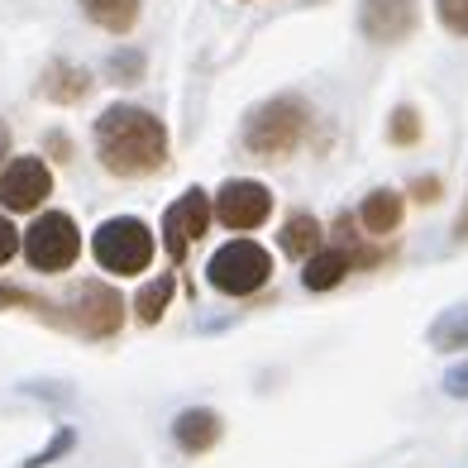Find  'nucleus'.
<instances>
[{"instance_id":"f257e3e1","label":"nucleus","mask_w":468,"mask_h":468,"mask_svg":"<svg viewBox=\"0 0 468 468\" xmlns=\"http://www.w3.org/2000/svg\"><path fill=\"white\" fill-rule=\"evenodd\" d=\"M96 154L105 173L115 177H148L167 163V130L158 115L139 105H111L96 120Z\"/></svg>"},{"instance_id":"f03ea898","label":"nucleus","mask_w":468,"mask_h":468,"mask_svg":"<svg viewBox=\"0 0 468 468\" xmlns=\"http://www.w3.org/2000/svg\"><path fill=\"white\" fill-rule=\"evenodd\" d=\"M311 130V105L302 96H272L244 115V148L259 158H287Z\"/></svg>"},{"instance_id":"7ed1b4c3","label":"nucleus","mask_w":468,"mask_h":468,"mask_svg":"<svg viewBox=\"0 0 468 468\" xmlns=\"http://www.w3.org/2000/svg\"><path fill=\"white\" fill-rule=\"evenodd\" d=\"M91 253L105 272H120V278H130V272H144L154 263V229H148L139 216H111L96 234H91Z\"/></svg>"},{"instance_id":"20e7f679","label":"nucleus","mask_w":468,"mask_h":468,"mask_svg":"<svg viewBox=\"0 0 468 468\" xmlns=\"http://www.w3.org/2000/svg\"><path fill=\"white\" fill-rule=\"evenodd\" d=\"M206 278L225 296H253L272 278V253L263 244H253V239H229L225 249L210 253Z\"/></svg>"},{"instance_id":"39448f33","label":"nucleus","mask_w":468,"mask_h":468,"mask_svg":"<svg viewBox=\"0 0 468 468\" xmlns=\"http://www.w3.org/2000/svg\"><path fill=\"white\" fill-rule=\"evenodd\" d=\"M81 253V234L72 225V216L62 210H44L29 229H25V259L38 272H68Z\"/></svg>"},{"instance_id":"423d86ee","label":"nucleus","mask_w":468,"mask_h":468,"mask_svg":"<svg viewBox=\"0 0 468 468\" xmlns=\"http://www.w3.org/2000/svg\"><path fill=\"white\" fill-rule=\"evenodd\" d=\"M210 216H216V201H210L201 186L182 191V197L167 206V216H163V249H167V259L182 263V259H186V249L206 234Z\"/></svg>"},{"instance_id":"0eeeda50","label":"nucleus","mask_w":468,"mask_h":468,"mask_svg":"<svg viewBox=\"0 0 468 468\" xmlns=\"http://www.w3.org/2000/svg\"><path fill=\"white\" fill-rule=\"evenodd\" d=\"M72 325L81 335H91V339H111L120 335L124 325V302H120V292L115 287H105V282H81L72 292Z\"/></svg>"},{"instance_id":"6e6552de","label":"nucleus","mask_w":468,"mask_h":468,"mask_svg":"<svg viewBox=\"0 0 468 468\" xmlns=\"http://www.w3.org/2000/svg\"><path fill=\"white\" fill-rule=\"evenodd\" d=\"M216 216L229 229H259L272 216V191L263 182H253V177H229L216 191Z\"/></svg>"},{"instance_id":"1a4fd4ad","label":"nucleus","mask_w":468,"mask_h":468,"mask_svg":"<svg viewBox=\"0 0 468 468\" xmlns=\"http://www.w3.org/2000/svg\"><path fill=\"white\" fill-rule=\"evenodd\" d=\"M53 191V173L44 158H15L0 173V206L5 210H38Z\"/></svg>"},{"instance_id":"9d476101","label":"nucleus","mask_w":468,"mask_h":468,"mask_svg":"<svg viewBox=\"0 0 468 468\" xmlns=\"http://www.w3.org/2000/svg\"><path fill=\"white\" fill-rule=\"evenodd\" d=\"M416 0H364L358 5V29H364L373 44H401L416 29Z\"/></svg>"},{"instance_id":"9b49d317","label":"nucleus","mask_w":468,"mask_h":468,"mask_svg":"<svg viewBox=\"0 0 468 468\" xmlns=\"http://www.w3.org/2000/svg\"><path fill=\"white\" fill-rule=\"evenodd\" d=\"M173 440H177L182 454H210L225 440V420H220V411H210V407H186L173 420Z\"/></svg>"},{"instance_id":"f8f14e48","label":"nucleus","mask_w":468,"mask_h":468,"mask_svg":"<svg viewBox=\"0 0 468 468\" xmlns=\"http://www.w3.org/2000/svg\"><path fill=\"white\" fill-rule=\"evenodd\" d=\"M87 91H91V72L77 68V62H62V58H53L44 77H38V96L53 105H77Z\"/></svg>"},{"instance_id":"ddd939ff","label":"nucleus","mask_w":468,"mask_h":468,"mask_svg":"<svg viewBox=\"0 0 468 468\" xmlns=\"http://www.w3.org/2000/svg\"><path fill=\"white\" fill-rule=\"evenodd\" d=\"M354 272V259L339 244H330V249H321L315 259H306V268H302V287L306 292H330V287H339Z\"/></svg>"},{"instance_id":"4468645a","label":"nucleus","mask_w":468,"mask_h":468,"mask_svg":"<svg viewBox=\"0 0 468 468\" xmlns=\"http://www.w3.org/2000/svg\"><path fill=\"white\" fill-rule=\"evenodd\" d=\"M358 225H364L368 234H392L401 225V197L392 186H378L364 197V206H358Z\"/></svg>"},{"instance_id":"2eb2a0df","label":"nucleus","mask_w":468,"mask_h":468,"mask_svg":"<svg viewBox=\"0 0 468 468\" xmlns=\"http://www.w3.org/2000/svg\"><path fill=\"white\" fill-rule=\"evenodd\" d=\"M282 249L292 253V259H315L325 244H321V220L311 216V210H296V216H287L282 225Z\"/></svg>"},{"instance_id":"dca6fc26","label":"nucleus","mask_w":468,"mask_h":468,"mask_svg":"<svg viewBox=\"0 0 468 468\" xmlns=\"http://www.w3.org/2000/svg\"><path fill=\"white\" fill-rule=\"evenodd\" d=\"M144 0H81V10L91 15V25L111 29V34H130L134 19H139Z\"/></svg>"},{"instance_id":"f3484780","label":"nucleus","mask_w":468,"mask_h":468,"mask_svg":"<svg viewBox=\"0 0 468 468\" xmlns=\"http://www.w3.org/2000/svg\"><path fill=\"white\" fill-rule=\"evenodd\" d=\"M431 349L440 354H454V349H468V302L463 306H450L444 315H435V325H431Z\"/></svg>"},{"instance_id":"a211bd4d","label":"nucleus","mask_w":468,"mask_h":468,"mask_svg":"<svg viewBox=\"0 0 468 468\" xmlns=\"http://www.w3.org/2000/svg\"><path fill=\"white\" fill-rule=\"evenodd\" d=\"M173 292H177V278L173 272H158L154 282H144L139 287V296H134V315L144 325H158L163 321V311H167V302H173Z\"/></svg>"},{"instance_id":"6ab92c4d","label":"nucleus","mask_w":468,"mask_h":468,"mask_svg":"<svg viewBox=\"0 0 468 468\" xmlns=\"http://www.w3.org/2000/svg\"><path fill=\"white\" fill-rule=\"evenodd\" d=\"M388 139H392L397 148L420 144V115H416V105H397L392 120H388Z\"/></svg>"},{"instance_id":"aec40b11","label":"nucleus","mask_w":468,"mask_h":468,"mask_svg":"<svg viewBox=\"0 0 468 468\" xmlns=\"http://www.w3.org/2000/svg\"><path fill=\"white\" fill-rule=\"evenodd\" d=\"M435 15H440V25L450 34L468 38V0H435Z\"/></svg>"},{"instance_id":"412c9836","label":"nucleus","mask_w":468,"mask_h":468,"mask_svg":"<svg viewBox=\"0 0 468 468\" xmlns=\"http://www.w3.org/2000/svg\"><path fill=\"white\" fill-rule=\"evenodd\" d=\"M105 68H111L115 81H144V53L124 48V53H115L111 62H105Z\"/></svg>"},{"instance_id":"4be33fe9","label":"nucleus","mask_w":468,"mask_h":468,"mask_svg":"<svg viewBox=\"0 0 468 468\" xmlns=\"http://www.w3.org/2000/svg\"><path fill=\"white\" fill-rule=\"evenodd\" d=\"M0 306H29V311H38V315H53V306L44 302V296H34V292H25V287H10V282H0Z\"/></svg>"},{"instance_id":"5701e85b","label":"nucleus","mask_w":468,"mask_h":468,"mask_svg":"<svg viewBox=\"0 0 468 468\" xmlns=\"http://www.w3.org/2000/svg\"><path fill=\"white\" fill-rule=\"evenodd\" d=\"M72 444H77V435H72V431H58L48 450H38L34 459H25V468H44V463H53V459H62V454H68Z\"/></svg>"},{"instance_id":"b1692460","label":"nucleus","mask_w":468,"mask_h":468,"mask_svg":"<svg viewBox=\"0 0 468 468\" xmlns=\"http://www.w3.org/2000/svg\"><path fill=\"white\" fill-rule=\"evenodd\" d=\"M19 249H25V239H19V229H15L5 216H0V268H5Z\"/></svg>"},{"instance_id":"393cba45","label":"nucleus","mask_w":468,"mask_h":468,"mask_svg":"<svg viewBox=\"0 0 468 468\" xmlns=\"http://www.w3.org/2000/svg\"><path fill=\"white\" fill-rule=\"evenodd\" d=\"M440 191H444V182H440V177H416V182H411V197H416L420 206L440 201Z\"/></svg>"},{"instance_id":"a878e982","label":"nucleus","mask_w":468,"mask_h":468,"mask_svg":"<svg viewBox=\"0 0 468 468\" xmlns=\"http://www.w3.org/2000/svg\"><path fill=\"white\" fill-rule=\"evenodd\" d=\"M444 392H450V397H468V364L444 373Z\"/></svg>"},{"instance_id":"bb28decb","label":"nucleus","mask_w":468,"mask_h":468,"mask_svg":"<svg viewBox=\"0 0 468 468\" xmlns=\"http://www.w3.org/2000/svg\"><path fill=\"white\" fill-rule=\"evenodd\" d=\"M44 144H48V154H53L58 163H68V158H72V144H68V139H62V134H48Z\"/></svg>"},{"instance_id":"cd10ccee","label":"nucleus","mask_w":468,"mask_h":468,"mask_svg":"<svg viewBox=\"0 0 468 468\" xmlns=\"http://www.w3.org/2000/svg\"><path fill=\"white\" fill-rule=\"evenodd\" d=\"M5 154H10V130L0 124V158H5Z\"/></svg>"},{"instance_id":"c85d7f7f","label":"nucleus","mask_w":468,"mask_h":468,"mask_svg":"<svg viewBox=\"0 0 468 468\" xmlns=\"http://www.w3.org/2000/svg\"><path fill=\"white\" fill-rule=\"evenodd\" d=\"M306 5H321V0H306Z\"/></svg>"}]
</instances>
